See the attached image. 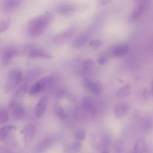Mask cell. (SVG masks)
<instances>
[{
  "label": "cell",
  "mask_w": 153,
  "mask_h": 153,
  "mask_svg": "<svg viewBox=\"0 0 153 153\" xmlns=\"http://www.w3.org/2000/svg\"><path fill=\"white\" fill-rule=\"evenodd\" d=\"M53 19L52 14L47 12L35 17L29 22L27 32L30 37H35L41 35L51 23Z\"/></svg>",
  "instance_id": "obj_1"
},
{
  "label": "cell",
  "mask_w": 153,
  "mask_h": 153,
  "mask_svg": "<svg viewBox=\"0 0 153 153\" xmlns=\"http://www.w3.org/2000/svg\"><path fill=\"white\" fill-rule=\"evenodd\" d=\"M23 80L22 71L18 69H13L8 73L5 85V90L9 92L19 84Z\"/></svg>",
  "instance_id": "obj_2"
},
{
  "label": "cell",
  "mask_w": 153,
  "mask_h": 153,
  "mask_svg": "<svg viewBox=\"0 0 153 153\" xmlns=\"http://www.w3.org/2000/svg\"><path fill=\"white\" fill-rule=\"evenodd\" d=\"M54 77L49 76L44 77L35 82L30 88L29 94L30 95H36L53 82Z\"/></svg>",
  "instance_id": "obj_3"
},
{
  "label": "cell",
  "mask_w": 153,
  "mask_h": 153,
  "mask_svg": "<svg viewBox=\"0 0 153 153\" xmlns=\"http://www.w3.org/2000/svg\"><path fill=\"white\" fill-rule=\"evenodd\" d=\"M20 51L18 49L13 47H8L3 51L1 57V64L3 67L7 65L12 58L19 55Z\"/></svg>",
  "instance_id": "obj_4"
},
{
  "label": "cell",
  "mask_w": 153,
  "mask_h": 153,
  "mask_svg": "<svg viewBox=\"0 0 153 153\" xmlns=\"http://www.w3.org/2000/svg\"><path fill=\"white\" fill-rule=\"evenodd\" d=\"M74 31V28L71 27L58 34L53 38V43L57 45L64 44L71 37Z\"/></svg>",
  "instance_id": "obj_5"
},
{
  "label": "cell",
  "mask_w": 153,
  "mask_h": 153,
  "mask_svg": "<svg viewBox=\"0 0 153 153\" xmlns=\"http://www.w3.org/2000/svg\"><path fill=\"white\" fill-rule=\"evenodd\" d=\"M27 57L29 58H43L51 59L52 55L49 52L42 49L32 47L28 51Z\"/></svg>",
  "instance_id": "obj_6"
},
{
  "label": "cell",
  "mask_w": 153,
  "mask_h": 153,
  "mask_svg": "<svg viewBox=\"0 0 153 153\" xmlns=\"http://www.w3.org/2000/svg\"><path fill=\"white\" fill-rule=\"evenodd\" d=\"M9 107L13 117L16 119L22 118L25 114L22 106L17 101L12 100L9 103Z\"/></svg>",
  "instance_id": "obj_7"
},
{
  "label": "cell",
  "mask_w": 153,
  "mask_h": 153,
  "mask_svg": "<svg viewBox=\"0 0 153 153\" xmlns=\"http://www.w3.org/2000/svg\"><path fill=\"white\" fill-rule=\"evenodd\" d=\"M48 102V98L45 96L41 97L38 101L34 109L36 116L38 117H41L44 113Z\"/></svg>",
  "instance_id": "obj_8"
},
{
  "label": "cell",
  "mask_w": 153,
  "mask_h": 153,
  "mask_svg": "<svg viewBox=\"0 0 153 153\" xmlns=\"http://www.w3.org/2000/svg\"><path fill=\"white\" fill-rule=\"evenodd\" d=\"M23 1V0H4L3 9L7 12H13L20 6Z\"/></svg>",
  "instance_id": "obj_9"
},
{
  "label": "cell",
  "mask_w": 153,
  "mask_h": 153,
  "mask_svg": "<svg viewBox=\"0 0 153 153\" xmlns=\"http://www.w3.org/2000/svg\"><path fill=\"white\" fill-rule=\"evenodd\" d=\"M82 109L91 115L96 114V110L91 99L87 96L84 97L82 100Z\"/></svg>",
  "instance_id": "obj_10"
},
{
  "label": "cell",
  "mask_w": 153,
  "mask_h": 153,
  "mask_svg": "<svg viewBox=\"0 0 153 153\" xmlns=\"http://www.w3.org/2000/svg\"><path fill=\"white\" fill-rule=\"evenodd\" d=\"M129 106L128 104L124 102L118 104L116 106L114 110V115L118 119H121L124 117L128 111Z\"/></svg>",
  "instance_id": "obj_11"
},
{
  "label": "cell",
  "mask_w": 153,
  "mask_h": 153,
  "mask_svg": "<svg viewBox=\"0 0 153 153\" xmlns=\"http://www.w3.org/2000/svg\"><path fill=\"white\" fill-rule=\"evenodd\" d=\"M56 10L58 13L64 16H69L75 11L74 6L68 4L59 5Z\"/></svg>",
  "instance_id": "obj_12"
},
{
  "label": "cell",
  "mask_w": 153,
  "mask_h": 153,
  "mask_svg": "<svg viewBox=\"0 0 153 153\" xmlns=\"http://www.w3.org/2000/svg\"><path fill=\"white\" fill-rule=\"evenodd\" d=\"M147 148L145 140L143 139H140L135 142L134 146L133 151L134 153L145 152L147 151Z\"/></svg>",
  "instance_id": "obj_13"
},
{
  "label": "cell",
  "mask_w": 153,
  "mask_h": 153,
  "mask_svg": "<svg viewBox=\"0 0 153 153\" xmlns=\"http://www.w3.org/2000/svg\"><path fill=\"white\" fill-rule=\"evenodd\" d=\"M35 132V127L32 124L26 126L21 131V133L23 134L26 140H29L33 138Z\"/></svg>",
  "instance_id": "obj_14"
},
{
  "label": "cell",
  "mask_w": 153,
  "mask_h": 153,
  "mask_svg": "<svg viewBox=\"0 0 153 153\" xmlns=\"http://www.w3.org/2000/svg\"><path fill=\"white\" fill-rule=\"evenodd\" d=\"M16 129V127L11 125L5 126L1 127L0 130V140H4L10 133Z\"/></svg>",
  "instance_id": "obj_15"
},
{
  "label": "cell",
  "mask_w": 153,
  "mask_h": 153,
  "mask_svg": "<svg viewBox=\"0 0 153 153\" xmlns=\"http://www.w3.org/2000/svg\"><path fill=\"white\" fill-rule=\"evenodd\" d=\"M112 140L111 137L108 135H104L101 140V147L103 152L108 153V148L110 146Z\"/></svg>",
  "instance_id": "obj_16"
},
{
  "label": "cell",
  "mask_w": 153,
  "mask_h": 153,
  "mask_svg": "<svg viewBox=\"0 0 153 153\" xmlns=\"http://www.w3.org/2000/svg\"><path fill=\"white\" fill-rule=\"evenodd\" d=\"M128 46L126 45H122L116 47L113 50V54L117 57H121L125 55L128 51Z\"/></svg>",
  "instance_id": "obj_17"
},
{
  "label": "cell",
  "mask_w": 153,
  "mask_h": 153,
  "mask_svg": "<svg viewBox=\"0 0 153 153\" xmlns=\"http://www.w3.org/2000/svg\"><path fill=\"white\" fill-rule=\"evenodd\" d=\"M130 93V86L128 85H126L118 90L116 93V96L119 99L124 98L129 96Z\"/></svg>",
  "instance_id": "obj_18"
},
{
  "label": "cell",
  "mask_w": 153,
  "mask_h": 153,
  "mask_svg": "<svg viewBox=\"0 0 153 153\" xmlns=\"http://www.w3.org/2000/svg\"><path fill=\"white\" fill-rule=\"evenodd\" d=\"M88 38V35L86 33L80 35L74 40L73 42L74 46L77 47L82 46L86 42Z\"/></svg>",
  "instance_id": "obj_19"
},
{
  "label": "cell",
  "mask_w": 153,
  "mask_h": 153,
  "mask_svg": "<svg viewBox=\"0 0 153 153\" xmlns=\"http://www.w3.org/2000/svg\"><path fill=\"white\" fill-rule=\"evenodd\" d=\"M53 110L56 115L60 119L64 120L66 118V113L63 108L59 104H56L54 105Z\"/></svg>",
  "instance_id": "obj_20"
},
{
  "label": "cell",
  "mask_w": 153,
  "mask_h": 153,
  "mask_svg": "<svg viewBox=\"0 0 153 153\" xmlns=\"http://www.w3.org/2000/svg\"><path fill=\"white\" fill-rule=\"evenodd\" d=\"M124 146V142L122 139L119 138L116 139L113 144V150L116 153L120 152L123 150Z\"/></svg>",
  "instance_id": "obj_21"
},
{
  "label": "cell",
  "mask_w": 153,
  "mask_h": 153,
  "mask_svg": "<svg viewBox=\"0 0 153 153\" xmlns=\"http://www.w3.org/2000/svg\"><path fill=\"white\" fill-rule=\"evenodd\" d=\"M40 73V70L34 69L29 71L26 75L25 80L29 81L38 77Z\"/></svg>",
  "instance_id": "obj_22"
},
{
  "label": "cell",
  "mask_w": 153,
  "mask_h": 153,
  "mask_svg": "<svg viewBox=\"0 0 153 153\" xmlns=\"http://www.w3.org/2000/svg\"><path fill=\"white\" fill-rule=\"evenodd\" d=\"M91 92L94 94L100 93L102 91V85L101 83L99 81H96L92 83L90 88Z\"/></svg>",
  "instance_id": "obj_23"
},
{
  "label": "cell",
  "mask_w": 153,
  "mask_h": 153,
  "mask_svg": "<svg viewBox=\"0 0 153 153\" xmlns=\"http://www.w3.org/2000/svg\"><path fill=\"white\" fill-rule=\"evenodd\" d=\"M11 23L10 18H6L1 21L0 23V33L6 30L9 28Z\"/></svg>",
  "instance_id": "obj_24"
},
{
  "label": "cell",
  "mask_w": 153,
  "mask_h": 153,
  "mask_svg": "<svg viewBox=\"0 0 153 153\" xmlns=\"http://www.w3.org/2000/svg\"><path fill=\"white\" fill-rule=\"evenodd\" d=\"M76 139L79 140H84L86 137V133L85 131L82 129H79L76 131L75 134Z\"/></svg>",
  "instance_id": "obj_25"
},
{
  "label": "cell",
  "mask_w": 153,
  "mask_h": 153,
  "mask_svg": "<svg viewBox=\"0 0 153 153\" xmlns=\"http://www.w3.org/2000/svg\"><path fill=\"white\" fill-rule=\"evenodd\" d=\"M9 119V115L7 112L4 110L0 111V123H3L7 121Z\"/></svg>",
  "instance_id": "obj_26"
},
{
  "label": "cell",
  "mask_w": 153,
  "mask_h": 153,
  "mask_svg": "<svg viewBox=\"0 0 153 153\" xmlns=\"http://www.w3.org/2000/svg\"><path fill=\"white\" fill-rule=\"evenodd\" d=\"M94 65V62L91 59H88L84 61L82 63L83 68L85 70L91 69Z\"/></svg>",
  "instance_id": "obj_27"
},
{
  "label": "cell",
  "mask_w": 153,
  "mask_h": 153,
  "mask_svg": "<svg viewBox=\"0 0 153 153\" xmlns=\"http://www.w3.org/2000/svg\"><path fill=\"white\" fill-rule=\"evenodd\" d=\"M140 91L138 93L139 97L143 100H147L149 97V93L148 91L146 89H144Z\"/></svg>",
  "instance_id": "obj_28"
},
{
  "label": "cell",
  "mask_w": 153,
  "mask_h": 153,
  "mask_svg": "<svg viewBox=\"0 0 153 153\" xmlns=\"http://www.w3.org/2000/svg\"><path fill=\"white\" fill-rule=\"evenodd\" d=\"M101 42L98 39H94L91 40L90 43V46L93 49L98 48L101 45Z\"/></svg>",
  "instance_id": "obj_29"
},
{
  "label": "cell",
  "mask_w": 153,
  "mask_h": 153,
  "mask_svg": "<svg viewBox=\"0 0 153 153\" xmlns=\"http://www.w3.org/2000/svg\"><path fill=\"white\" fill-rule=\"evenodd\" d=\"M152 126V123L151 120L149 119H146L144 122L143 125V129L146 131L149 130L151 129Z\"/></svg>",
  "instance_id": "obj_30"
},
{
  "label": "cell",
  "mask_w": 153,
  "mask_h": 153,
  "mask_svg": "<svg viewBox=\"0 0 153 153\" xmlns=\"http://www.w3.org/2000/svg\"><path fill=\"white\" fill-rule=\"evenodd\" d=\"M82 82L83 86L87 88H90L92 83L91 79L88 77L84 78L82 80Z\"/></svg>",
  "instance_id": "obj_31"
},
{
  "label": "cell",
  "mask_w": 153,
  "mask_h": 153,
  "mask_svg": "<svg viewBox=\"0 0 153 153\" xmlns=\"http://www.w3.org/2000/svg\"><path fill=\"white\" fill-rule=\"evenodd\" d=\"M72 149L76 152L80 150L82 148V145L80 142L76 141L74 142L71 146Z\"/></svg>",
  "instance_id": "obj_32"
},
{
  "label": "cell",
  "mask_w": 153,
  "mask_h": 153,
  "mask_svg": "<svg viewBox=\"0 0 153 153\" xmlns=\"http://www.w3.org/2000/svg\"><path fill=\"white\" fill-rule=\"evenodd\" d=\"M111 0H97V4L99 7L104 6L108 4Z\"/></svg>",
  "instance_id": "obj_33"
},
{
  "label": "cell",
  "mask_w": 153,
  "mask_h": 153,
  "mask_svg": "<svg viewBox=\"0 0 153 153\" xmlns=\"http://www.w3.org/2000/svg\"><path fill=\"white\" fill-rule=\"evenodd\" d=\"M97 61L98 63L100 64L103 65L106 62V58L105 56H101L98 57Z\"/></svg>",
  "instance_id": "obj_34"
},
{
  "label": "cell",
  "mask_w": 153,
  "mask_h": 153,
  "mask_svg": "<svg viewBox=\"0 0 153 153\" xmlns=\"http://www.w3.org/2000/svg\"><path fill=\"white\" fill-rule=\"evenodd\" d=\"M152 94H153V81L152 83Z\"/></svg>",
  "instance_id": "obj_35"
}]
</instances>
